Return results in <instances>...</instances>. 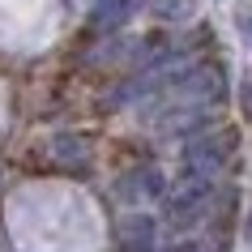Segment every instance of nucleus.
I'll use <instances>...</instances> for the list:
<instances>
[{
    "label": "nucleus",
    "mask_w": 252,
    "mask_h": 252,
    "mask_svg": "<svg viewBox=\"0 0 252 252\" xmlns=\"http://www.w3.org/2000/svg\"><path fill=\"white\" fill-rule=\"evenodd\" d=\"M214 205V180H201V175H180V184L167 192L162 210H167V222L180 231V226L201 222Z\"/></svg>",
    "instance_id": "f257e3e1"
},
{
    "label": "nucleus",
    "mask_w": 252,
    "mask_h": 252,
    "mask_svg": "<svg viewBox=\"0 0 252 252\" xmlns=\"http://www.w3.org/2000/svg\"><path fill=\"white\" fill-rule=\"evenodd\" d=\"M235 150V133H201L192 137L180 154V171L184 175H201V180H218V171L226 167Z\"/></svg>",
    "instance_id": "f03ea898"
},
{
    "label": "nucleus",
    "mask_w": 252,
    "mask_h": 252,
    "mask_svg": "<svg viewBox=\"0 0 252 252\" xmlns=\"http://www.w3.org/2000/svg\"><path fill=\"white\" fill-rule=\"evenodd\" d=\"M120 197L128 205H150L154 197H162V175L150 167V171H133L124 184H120Z\"/></svg>",
    "instance_id": "7ed1b4c3"
},
{
    "label": "nucleus",
    "mask_w": 252,
    "mask_h": 252,
    "mask_svg": "<svg viewBox=\"0 0 252 252\" xmlns=\"http://www.w3.org/2000/svg\"><path fill=\"white\" fill-rule=\"evenodd\" d=\"M120 252H154V222L133 214L120 222Z\"/></svg>",
    "instance_id": "20e7f679"
},
{
    "label": "nucleus",
    "mask_w": 252,
    "mask_h": 252,
    "mask_svg": "<svg viewBox=\"0 0 252 252\" xmlns=\"http://www.w3.org/2000/svg\"><path fill=\"white\" fill-rule=\"evenodd\" d=\"M137 13H141V0H98L94 13H90V22L103 26V30H120L128 17H137Z\"/></svg>",
    "instance_id": "39448f33"
},
{
    "label": "nucleus",
    "mask_w": 252,
    "mask_h": 252,
    "mask_svg": "<svg viewBox=\"0 0 252 252\" xmlns=\"http://www.w3.org/2000/svg\"><path fill=\"white\" fill-rule=\"evenodd\" d=\"M150 13L162 22H188L197 13V0H150Z\"/></svg>",
    "instance_id": "423d86ee"
},
{
    "label": "nucleus",
    "mask_w": 252,
    "mask_h": 252,
    "mask_svg": "<svg viewBox=\"0 0 252 252\" xmlns=\"http://www.w3.org/2000/svg\"><path fill=\"white\" fill-rule=\"evenodd\" d=\"M171 252H197V248H192V244H180V248H171Z\"/></svg>",
    "instance_id": "0eeeda50"
},
{
    "label": "nucleus",
    "mask_w": 252,
    "mask_h": 252,
    "mask_svg": "<svg viewBox=\"0 0 252 252\" xmlns=\"http://www.w3.org/2000/svg\"><path fill=\"white\" fill-rule=\"evenodd\" d=\"M244 235H248V244H252V218H248V226H244Z\"/></svg>",
    "instance_id": "6e6552de"
},
{
    "label": "nucleus",
    "mask_w": 252,
    "mask_h": 252,
    "mask_svg": "<svg viewBox=\"0 0 252 252\" xmlns=\"http://www.w3.org/2000/svg\"><path fill=\"white\" fill-rule=\"evenodd\" d=\"M244 30H248V39H252V17H248V22H244Z\"/></svg>",
    "instance_id": "1a4fd4ad"
},
{
    "label": "nucleus",
    "mask_w": 252,
    "mask_h": 252,
    "mask_svg": "<svg viewBox=\"0 0 252 252\" xmlns=\"http://www.w3.org/2000/svg\"><path fill=\"white\" fill-rule=\"evenodd\" d=\"M248 111H252V86H248Z\"/></svg>",
    "instance_id": "9d476101"
}]
</instances>
